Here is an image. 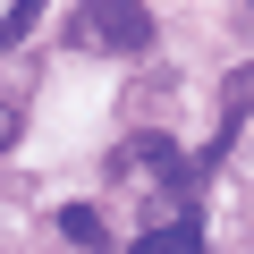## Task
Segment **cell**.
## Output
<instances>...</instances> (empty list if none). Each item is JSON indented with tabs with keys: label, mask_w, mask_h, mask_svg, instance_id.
<instances>
[{
	"label": "cell",
	"mask_w": 254,
	"mask_h": 254,
	"mask_svg": "<svg viewBox=\"0 0 254 254\" xmlns=\"http://www.w3.org/2000/svg\"><path fill=\"white\" fill-rule=\"evenodd\" d=\"M68 43L76 51H153V9L144 0H76L68 9Z\"/></svg>",
	"instance_id": "obj_1"
},
{
	"label": "cell",
	"mask_w": 254,
	"mask_h": 254,
	"mask_svg": "<svg viewBox=\"0 0 254 254\" xmlns=\"http://www.w3.org/2000/svg\"><path fill=\"white\" fill-rule=\"evenodd\" d=\"M246 119H254V68H237V76L220 85V127H212V144L195 153V170H203V178L229 161V144H237V127H246Z\"/></svg>",
	"instance_id": "obj_2"
},
{
	"label": "cell",
	"mask_w": 254,
	"mask_h": 254,
	"mask_svg": "<svg viewBox=\"0 0 254 254\" xmlns=\"http://www.w3.org/2000/svg\"><path fill=\"white\" fill-rule=\"evenodd\" d=\"M119 178H144V187H178V178H195V170H187V153H178L170 136H136V144L119 153Z\"/></svg>",
	"instance_id": "obj_3"
},
{
	"label": "cell",
	"mask_w": 254,
	"mask_h": 254,
	"mask_svg": "<svg viewBox=\"0 0 254 254\" xmlns=\"http://www.w3.org/2000/svg\"><path fill=\"white\" fill-rule=\"evenodd\" d=\"M127 254H203V229H195L187 212H170V220H153V229L127 246Z\"/></svg>",
	"instance_id": "obj_4"
},
{
	"label": "cell",
	"mask_w": 254,
	"mask_h": 254,
	"mask_svg": "<svg viewBox=\"0 0 254 254\" xmlns=\"http://www.w3.org/2000/svg\"><path fill=\"white\" fill-rule=\"evenodd\" d=\"M60 237H76V254H102V246H110V229H102L93 203H68V212H60Z\"/></svg>",
	"instance_id": "obj_5"
},
{
	"label": "cell",
	"mask_w": 254,
	"mask_h": 254,
	"mask_svg": "<svg viewBox=\"0 0 254 254\" xmlns=\"http://www.w3.org/2000/svg\"><path fill=\"white\" fill-rule=\"evenodd\" d=\"M34 17H43V0H9V17H0V43L17 51V43L34 34Z\"/></svg>",
	"instance_id": "obj_6"
},
{
	"label": "cell",
	"mask_w": 254,
	"mask_h": 254,
	"mask_svg": "<svg viewBox=\"0 0 254 254\" xmlns=\"http://www.w3.org/2000/svg\"><path fill=\"white\" fill-rule=\"evenodd\" d=\"M17 136H26V102H0V153H9Z\"/></svg>",
	"instance_id": "obj_7"
},
{
	"label": "cell",
	"mask_w": 254,
	"mask_h": 254,
	"mask_svg": "<svg viewBox=\"0 0 254 254\" xmlns=\"http://www.w3.org/2000/svg\"><path fill=\"white\" fill-rule=\"evenodd\" d=\"M246 9H254V0H246Z\"/></svg>",
	"instance_id": "obj_8"
}]
</instances>
